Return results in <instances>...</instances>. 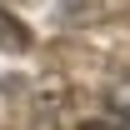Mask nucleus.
Returning <instances> with one entry per match:
<instances>
[{"instance_id":"1","label":"nucleus","mask_w":130,"mask_h":130,"mask_svg":"<svg viewBox=\"0 0 130 130\" xmlns=\"http://www.w3.org/2000/svg\"><path fill=\"white\" fill-rule=\"evenodd\" d=\"M100 100H105L115 125H130V70H115L105 80V90H100Z\"/></svg>"},{"instance_id":"2","label":"nucleus","mask_w":130,"mask_h":130,"mask_svg":"<svg viewBox=\"0 0 130 130\" xmlns=\"http://www.w3.org/2000/svg\"><path fill=\"white\" fill-rule=\"evenodd\" d=\"M0 50H10V55H25V50H30V30H25L5 5H0Z\"/></svg>"}]
</instances>
